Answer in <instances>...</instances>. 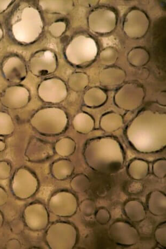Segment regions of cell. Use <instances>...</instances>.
<instances>
[{
    "label": "cell",
    "mask_w": 166,
    "mask_h": 249,
    "mask_svg": "<svg viewBox=\"0 0 166 249\" xmlns=\"http://www.w3.org/2000/svg\"><path fill=\"white\" fill-rule=\"evenodd\" d=\"M85 157L93 169L105 173L120 169L124 160L120 145L111 138L91 141L86 146Z\"/></svg>",
    "instance_id": "6da1fadb"
},
{
    "label": "cell",
    "mask_w": 166,
    "mask_h": 249,
    "mask_svg": "<svg viewBox=\"0 0 166 249\" xmlns=\"http://www.w3.org/2000/svg\"><path fill=\"white\" fill-rule=\"evenodd\" d=\"M78 231L73 225L59 222L52 224L47 229L46 241L51 249H72L77 244Z\"/></svg>",
    "instance_id": "7a4b0ae2"
},
{
    "label": "cell",
    "mask_w": 166,
    "mask_h": 249,
    "mask_svg": "<svg viewBox=\"0 0 166 249\" xmlns=\"http://www.w3.org/2000/svg\"><path fill=\"white\" fill-rule=\"evenodd\" d=\"M39 187V180L30 170L20 167L14 172L11 190L17 198L22 200L30 198L36 193Z\"/></svg>",
    "instance_id": "3957f363"
},
{
    "label": "cell",
    "mask_w": 166,
    "mask_h": 249,
    "mask_svg": "<svg viewBox=\"0 0 166 249\" xmlns=\"http://www.w3.org/2000/svg\"><path fill=\"white\" fill-rule=\"evenodd\" d=\"M77 197L67 191H61L51 196L49 202L50 212L61 217H71L77 212Z\"/></svg>",
    "instance_id": "277c9868"
},
{
    "label": "cell",
    "mask_w": 166,
    "mask_h": 249,
    "mask_svg": "<svg viewBox=\"0 0 166 249\" xmlns=\"http://www.w3.org/2000/svg\"><path fill=\"white\" fill-rule=\"evenodd\" d=\"M23 219L26 226L33 231H41L48 227L50 217L45 206L40 202L32 203L26 207Z\"/></svg>",
    "instance_id": "5b68a950"
},
{
    "label": "cell",
    "mask_w": 166,
    "mask_h": 249,
    "mask_svg": "<svg viewBox=\"0 0 166 249\" xmlns=\"http://www.w3.org/2000/svg\"><path fill=\"white\" fill-rule=\"evenodd\" d=\"M109 233L112 240L121 246H134L140 239L137 229L124 221H118L113 223L109 229Z\"/></svg>",
    "instance_id": "8992f818"
},
{
    "label": "cell",
    "mask_w": 166,
    "mask_h": 249,
    "mask_svg": "<svg viewBox=\"0 0 166 249\" xmlns=\"http://www.w3.org/2000/svg\"><path fill=\"white\" fill-rule=\"evenodd\" d=\"M0 99L4 106L7 108H20L29 102L30 94L29 91L23 86H11L3 91Z\"/></svg>",
    "instance_id": "52a82bcc"
},
{
    "label": "cell",
    "mask_w": 166,
    "mask_h": 249,
    "mask_svg": "<svg viewBox=\"0 0 166 249\" xmlns=\"http://www.w3.org/2000/svg\"><path fill=\"white\" fill-rule=\"evenodd\" d=\"M50 147L45 142L37 138H33L26 150V156L32 161L44 160L50 155Z\"/></svg>",
    "instance_id": "ba28073f"
},
{
    "label": "cell",
    "mask_w": 166,
    "mask_h": 249,
    "mask_svg": "<svg viewBox=\"0 0 166 249\" xmlns=\"http://www.w3.org/2000/svg\"><path fill=\"white\" fill-rule=\"evenodd\" d=\"M2 70L5 78L13 83L21 82L27 74L26 65L21 60L8 61L4 64Z\"/></svg>",
    "instance_id": "9c48e42d"
},
{
    "label": "cell",
    "mask_w": 166,
    "mask_h": 249,
    "mask_svg": "<svg viewBox=\"0 0 166 249\" xmlns=\"http://www.w3.org/2000/svg\"><path fill=\"white\" fill-rule=\"evenodd\" d=\"M149 212L155 216H164L166 213V196L160 191H154L149 196Z\"/></svg>",
    "instance_id": "30bf717a"
},
{
    "label": "cell",
    "mask_w": 166,
    "mask_h": 249,
    "mask_svg": "<svg viewBox=\"0 0 166 249\" xmlns=\"http://www.w3.org/2000/svg\"><path fill=\"white\" fill-rule=\"evenodd\" d=\"M124 212L127 217L136 223L143 221L146 212L143 204L137 200H131L124 206Z\"/></svg>",
    "instance_id": "8fae6325"
},
{
    "label": "cell",
    "mask_w": 166,
    "mask_h": 249,
    "mask_svg": "<svg viewBox=\"0 0 166 249\" xmlns=\"http://www.w3.org/2000/svg\"><path fill=\"white\" fill-rule=\"evenodd\" d=\"M73 170V165L70 161L60 160L52 165L51 174L56 179L64 180L72 174Z\"/></svg>",
    "instance_id": "7c38bea8"
},
{
    "label": "cell",
    "mask_w": 166,
    "mask_h": 249,
    "mask_svg": "<svg viewBox=\"0 0 166 249\" xmlns=\"http://www.w3.org/2000/svg\"><path fill=\"white\" fill-rule=\"evenodd\" d=\"M148 173V163L144 160H135L130 165L129 174L133 178L136 180L143 179Z\"/></svg>",
    "instance_id": "4fadbf2b"
},
{
    "label": "cell",
    "mask_w": 166,
    "mask_h": 249,
    "mask_svg": "<svg viewBox=\"0 0 166 249\" xmlns=\"http://www.w3.org/2000/svg\"><path fill=\"white\" fill-rule=\"evenodd\" d=\"M15 130V124L10 115L0 112V136H7L12 135Z\"/></svg>",
    "instance_id": "5bb4252c"
},
{
    "label": "cell",
    "mask_w": 166,
    "mask_h": 249,
    "mask_svg": "<svg viewBox=\"0 0 166 249\" xmlns=\"http://www.w3.org/2000/svg\"><path fill=\"white\" fill-rule=\"evenodd\" d=\"M75 142L69 138L61 139L55 144V151L61 156L72 154L75 150Z\"/></svg>",
    "instance_id": "9a60e30c"
},
{
    "label": "cell",
    "mask_w": 166,
    "mask_h": 249,
    "mask_svg": "<svg viewBox=\"0 0 166 249\" xmlns=\"http://www.w3.org/2000/svg\"><path fill=\"white\" fill-rule=\"evenodd\" d=\"M71 188L76 193H82L88 190L90 181L87 177L83 175L76 176L70 183Z\"/></svg>",
    "instance_id": "2e32d148"
},
{
    "label": "cell",
    "mask_w": 166,
    "mask_h": 249,
    "mask_svg": "<svg viewBox=\"0 0 166 249\" xmlns=\"http://www.w3.org/2000/svg\"><path fill=\"white\" fill-rule=\"evenodd\" d=\"M79 209L81 213L85 217H91L96 212V204L91 199H84L81 202Z\"/></svg>",
    "instance_id": "e0dca14e"
},
{
    "label": "cell",
    "mask_w": 166,
    "mask_h": 249,
    "mask_svg": "<svg viewBox=\"0 0 166 249\" xmlns=\"http://www.w3.org/2000/svg\"><path fill=\"white\" fill-rule=\"evenodd\" d=\"M155 240L161 247L166 248V223L159 225L154 232Z\"/></svg>",
    "instance_id": "ac0fdd59"
},
{
    "label": "cell",
    "mask_w": 166,
    "mask_h": 249,
    "mask_svg": "<svg viewBox=\"0 0 166 249\" xmlns=\"http://www.w3.org/2000/svg\"><path fill=\"white\" fill-rule=\"evenodd\" d=\"M96 219L100 224L106 225L111 219V214L109 211L104 208L99 209L96 213Z\"/></svg>",
    "instance_id": "d6986e66"
},
{
    "label": "cell",
    "mask_w": 166,
    "mask_h": 249,
    "mask_svg": "<svg viewBox=\"0 0 166 249\" xmlns=\"http://www.w3.org/2000/svg\"><path fill=\"white\" fill-rule=\"evenodd\" d=\"M12 174V166L7 161H0V179H7Z\"/></svg>",
    "instance_id": "ffe728a7"
},
{
    "label": "cell",
    "mask_w": 166,
    "mask_h": 249,
    "mask_svg": "<svg viewBox=\"0 0 166 249\" xmlns=\"http://www.w3.org/2000/svg\"><path fill=\"white\" fill-rule=\"evenodd\" d=\"M153 172L159 178H164L166 176V160L156 161L153 165Z\"/></svg>",
    "instance_id": "44dd1931"
},
{
    "label": "cell",
    "mask_w": 166,
    "mask_h": 249,
    "mask_svg": "<svg viewBox=\"0 0 166 249\" xmlns=\"http://www.w3.org/2000/svg\"><path fill=\"white\" fill-rule=\"evenodd\" d=\"M9 199V195L5 189L0 186V207L5 205Z\"/></svg>",
    "instance_id": "7402d4cb"
},
{
    "label": "cell",
    "mask_w": 166,
    "mask_h": 249,
    "mask_svg": "<svg viewBox=\"0 0 166 249\" xmlns=\"http://www.w3.org/2000/svg\"><path fill=\"white\" fill-rule=\"evenodd\" d=\"M8 249H17L21 248V243L16 239H12L8 241L6 245Z\"/></svg>",
    "instance_id": "603a6c76"
},
{
    "label": "cell",
    "mask_w": 166,
    "mask_h": 249,
    "mask_svg": "<svg viewBox=\"0 0 166 249\" xmlns=\"http://www.w3.org/2000/svg\"><path fill=\"white\" fill-rule=\"evenodd\" d=\"M6 147V143L3 141L0 140V152H2L5 150Z\"/></svg>",
    "instance_id": "cb8c5ba5"
},
{
    "label": "cell",
    "mask_w": 166,
    "mask_h": 249,
    "mask_svg": "<svg viewBox=\"0 0 166 249\" xmlns=\"http://www.w3.org/2000/svg\"><path fill=\"white\" fill-rule=\"evenodd\" d=\"M4 223V217L2 213H1V211H0V229H1V228L3 226V224Z\"/></svg>",
    "instance_id": "d4e9b609"
}]
</instances>
